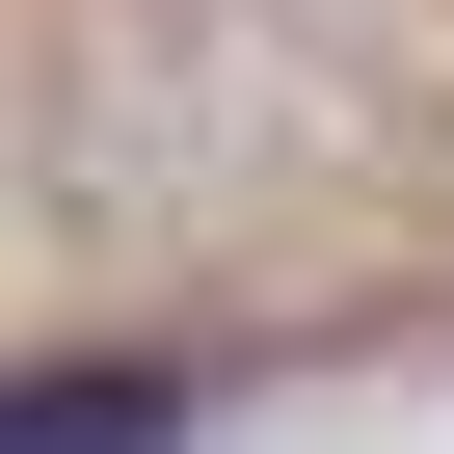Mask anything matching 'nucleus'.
Here are the masks:
<instances>
[{"instance_id": "nucleus-1", "label": "nucleus", "mask_w": 454, "mask_h": 454, "mask_svg": "<svg viewBox=\"0 0 454 454\" xmlns=\"http://www.w3.org/2000/svg\"><path fill=\"white\" fill-rule=\"evenodd\" d=\"M0 454H160V374H27Z\"/></svg>"}]
</instances>
